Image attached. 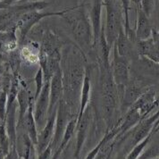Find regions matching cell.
Segmentation results:
<instances>
[{
	"instance_id": "7a4b0ae2",
	"label": "cell",
	"mask_w": 159,
	"mask_h": 159,
	"mask_svg": "<svg viewBox=\"0 0 159 159\" xmlns=\"http://www.w3.org/2000/svg\"><path fill=\"white\" fill-rule=\"evenodd\" d=\"M62 16L67 22L72 35L80 49L87 50L93 48V33L90 20L81 8L74 7L63 11Z\"/></svg>"
},
{
	"instance_id": "52a82bcc",
	"label": "cell",
	"mask_w": 159,
	"mask_h": 159,
	"mask_svg": "<svg viewBox=\"0 0 159 159\" xmlns=\"http://www.w3.org/2000/svg\"><path fill=\"white\" fill-rule=\"evenodd\" d=\"M57 15H63V11L58 12V13H44V14H41L40 12H38V11H33V12H29V13L21 15L15 22V25L16 30L20 31L19 33L20 41H22L25 39L26 35L29 33L30 30L36 25L37 22H40L45 17Z\"/></svg>"
},
{
	"instance_id": "e0dca14e",
	"label": "cell",
	"mask_w": 159,
	"mask_h": 159,
	"mask_svg": "<svg viewBox=\"0 0 159 159\" xmlns=\"http://www.w3.org/2000/svg\"><path fill=\"white\" fill-rule=\"evenodd\" d=\"M17 103L20 109V114H19V124H21L25 117V115L27 114L30 105L32 104L30 102L29 92L24 87H20L19 92L17 95Z\"/></svg>"
},
{
	"instance_id": "d4e9b609",
	"label": "cell",
	"mask_w": 159,
	"mask_h": 159,
	"mask_svg": "<svg viewBox=\"0 0 159 159\" xmlns=\"http://www.w3.org/2000/svg\"><path fill=\"white\" fill-rule=\"evenodd\" d=\"M154 15V21H155V25H154V29H156L157 31H159V1L156 3V7L155 10L153 12Z\"/></svg>"
},
{
	"instance_id": "4dcf8cb0",
	"label": "cell",
	"mask_w": 159,
	"mask_h": 159,
	"mask_svg": "<svg viewBox=\"0 0 159 159\" xmlns=\"http://www.w3.org/2000/svg\"><path fill=\"white\" fill-rule=\"evenodd\" d=\"M158 1H159V0H158Z\"/></svg>"
},
{
	"instance_id": "5b68a950",
	"label": "cell",
	"mask_w": 159,
	"mask_h": 159,
	"mask_svg": "<svg viewBox=\"0 0 159 159\" xmlns=\"http://www.w3.org/2000/svg\"><path fill=\"white\" fill-rule=\"evenodd\" d=\"M111 72L118 89H123L130 82V60L121 57L114 47V58L111 65Z\"/></svg>"
},
{
	"instance_id": "7c38bea8",
	"label": "cell",
	"mask_w": 159,
	"mask_h": 159,
	"mask_svg": "<svg viewBox=\"0 0 159 159\" xmlns=\"http://www.w3.org/2000/svg\"><path fill=\"white\" fill-rule=\"evenodd\" d=\"M154 25L152 24L150 17L145 14L141 7H138V20L135 34L138 40H146L152 37V30Z\"/></svg>"
},
{
	"instance_id": "7402d4cb",
	"label": "cell",
	"mask_w": 159,
	"mask_h": 159,
	"mask_svg": "<svg viewBox=\"0 0 159 159\" xmlns=\"http://www.w3.org/2000/svg\"><path fill=\"white\" fill-rule=\"evenodd\" d=\"M35 83H36V90H35V100L39 98V96L41 93V90L45 84V79H44V73L41 68L39 69L35 75Z\"/></svg>"
},
{
	"instance_id": "d6986e66",
	"label": "cell",
	"mask_w": 159,
	"mask_h": 159,
	"mask_svg": "<svg viewBox=\"0 0 159 159\" xmlns=\"http://www.w3.org/2000/svg\"><path fill=\"white\" fill-rule=\"evenodd\" d=\"M90 88H91V82H90V75L89 73L86 71V75L84 78V82L82 86V90H81V97H80V112L78 116V120L80 119L85 110L87 108L88 103L89 100V95H90Z\"/></svg>"
},
{
	"instance_id": "ac0fdd59",
	"label": "cell",
	"mask_w": 159,
	"mask_h": 159,
	"mask_svg": "<svg viewBox=\"0 0 159 159\" xmlns=\"http://www.w3.org/2000/svg\"><path fill=\"white\" fill-rule=\"evenodd\" d=\"M159 116V111H157L155 115L153 116H151L150 118H148L144 120L142 123L139 124V128H138L137 131L134 135V144L137 145L139 144V142L143 139L144 138L148 137V134L149 132V130H151L152 126L154 124V122L158 118Z\"/></svg>"
},
{
	"instance_id": "277c9868",
	"label": "cell",
	"mask_w": 159,
	"mask_h": 159,
	"mask_svg": "<svg viewBox=\"0 0 159 159\" xmlns=\"http://www.w3.org/2000/svg\"><path fill=\"white\" fill-rule=\"evenodd\" d=\"M104 5L107 10V22L105 25V33L108 45L112 48L119 36L122 24V16L114 0H104Z\"/></svg>"
},
{
	"instance_id": "8992f818",
	"label": "cell",
	"mask_w": 159,
	"mask_h": 159,
	"mask_svg": "<svg viewBox=\"0 0 159 159\" xmlns=\"http://www.w3.org/2000/svg\"><path fill=\"white\" fill-rule=\"evenodd\" d=\"M50 81H45L44 87L41 90V93L37 98L36 105H35V112L34 117L36 124L39 127V130H43L48 122V110L50 105Z\"/></svg>"
},
{
	"instance_id": "ffe728a7",
	"label": "cell",
	"mask_w": 159,
	"mask_h": 159,
	"mask_svg": "<svg viewBox=\"0 0 159 159\" xmlns=\"http://www.w3.org/2000/svg\"><path fill=\"white\" fill-rule=\"evenodd\" d=\"M24 123L25 128L28 131L30 139L33 141V143L38 144V135H37L36 130V121H35V117L34 115L32 114V104L30 105L29 110L27 112V114L25 115V117L22 121Z\"/></svg>"
},
{
	"instance_id": "4316f807",
	"label": "cell",
	"mask_w": 159,
	"mask_h": 159,
	"mask_svg": "<svg viewBox=\"0 0 159 159\" xmlns=\"http://www.w3.org/2000/svg\"><path fill=\"white\" fill-rule=\"evenodd\" d=\"M152 39H153V42L155 44L156 48L159 50V31H157L154 28L152 30Z\"/></svg>"
},
{
	"instance_id": "ba28073f",
	"label": "cell",
	"mask_w": 159,
	"mask_h": 159,
	"mask_svg": "<svg viewBox=\"0 0 159 159\" xmlns=\"http://www.w3.org/2000/svg\"><path fill=\"white\" fill-rule=\"evenodd\" d=\"M64 98V85H63V72L60 68L56 72L50 81V105L48 116L57 110L58 105Z\"/></svg>"
},
{
	"instance_id": "2e32d148",
	"label": "cell",
	"mask_w": 159,
	"mask_h": 159,
	"mask_svg": "<svg viewBox=\"0 0 159 159\" xmlns=\"http://www.w3.org/2000/svg\"><path fill=\"white\" fill-rule=\"evenodd\" d=\"M89 122V107H87L82 117L79 120H77V142H76L77 147H76V153H75L76 157H78L79 153L80 152L81 147L83 145L84 139L86 137Z\"/></svg>"
},
{
	"instance_id": "6da1fadb",
	"label": "cell",
	"mask_w": 159,
	"mask_h": 159,
	"mask_svg": "<svg viewBox=\"0 0 159 159\" xmlns=\"http://www.w3.org/2000/svg\"><path fill=\"white\" fill-rule=\"evenodd\" d=\"M83 55L80 48L76 49L75 47H72L70 51H68V56L65 61L66 65H64L65 68H61L64 85L63 99L69 107L71 113L73 109L74 111L77 110L78 113L80 112L81 90L86 75V70L81 60V58H84Z\"/></svg>"
},
{
	"instance_id": "f1b7e54d",
	"label": "cell",
	"mask_w": 159,
	"mask_h": 159,
	"mask_svg": "<svg viewBox=\"0 0 159 159\" xmlns=\"http://www.w3.org/2000/svg\"><path fill=\"white\" fill-rule=\"evenodd\" d=\"M22 1H28L29 2V1H38V0H22Z\"/></svg>"
},
{
	"instance_id": "44dd1931",
	"label": "cell",
	"mask_w": 159,
	"mask_h": 159,
	"mask_svg": "<svg viewBox=\"0 0 159 159\" xmlns=\"http://www.w3.org/2000/svg\"><path fill=\"white\" fill-rule=\"evenodd\" d=\"M77 120H78V118H76V119H73V118H72V119H71V120L69 121V123L67 124V127H66V129H65L63 139H62V141H61V145H60V147H59V148H58L57 152L55 154L54 158H57V157L60 154V152L65 148V147L66 146V144H67L68 141L70 140V139H71V137L72 136V134H73L75 125H77Z\"/></svg>"
},
{
	"instance_id": "3957f363",
	"label": "cell",
	"mask_w": 159,
	"mask_h": 159,
	"mask_svg": "<svg viewBox=\"0 0 159 159\" xmlns=\"http://www.w3.org/2000/svg\"><path fill=\"white\" fill-rule=\"evenodd\" d=\"M100 75L102 109L106 119L109 120L116 111L119 98V90L113 79L111 68L107 69L101 67Z\"/></svg>"
},
{
	"instance_id": "4fadbf2b",
	"label": "cell",
	"mask_w": 159,
	"mask_h": 159,
	"mask_svg": "<svg viewBox=\"0 0 159 159\" xmlns=\"http://www.w3.org/2000/svg\"><path fill=\"white\" fill-rule=\"evenodd\" d=\"M57 110L53 112L51 115L48 116V119L46 126L44 129L40 131V135L38 138V148L39 154H42L48 148L51 140V138L53 136V131H54V126L56 124L57 120Z\"/></svg>"
},
{
	"instance_id": "603a6c76",
	"label": "cell",
	"mask_w": 159,
	"mask_h": 159,
	"mask_svg": "<svg viewBox=\"0 0 159 159\" xmlns=\"http://www.w3.org/2000/svg\"><path fill=\"white\" fill-rule=\"evenodd\" d=\"M156 7V1L155 0H141L140 7L145 12V14L148 16H151Z\"/></svg>"
},
{
	"instance_id": "8fae6325",
	"label": "cell",
	"mask_w": 159,
	"mask_h": 159,
	"mask_svg": "<svg viewBox=\"0 0 159 159\" xmlns=\"http://www.w3.org/2000/svg\"><path fill=\"white\" fill-rule=\"evenodd\" d=\"M144 86L140 81L137 80H130V82L124 87L123 91V106L124 107L130 108L132 105L137 101L144 93L146 90H143Z\"/></svg>"
},
{
	"instance_id": "484cf974",
	"label": "cell",
	"mask_w": 159,
	"mask_h": 159,
	"mask_svg": "<svg viewBox=\"0 0 159 159\" xmlns=\"http://www.w3.org/2000/svg\"><path fill=\"white\" fill-rule=\"evenodd\" d=\"M103 147L100 148V150L98 151V154L97 155V157H95L94 159H107V157H108V154L110 150H111V148H110V147L103 148Z\"/></svg>"
},
{
	"instance_id": "9a60e30c",
	"label": "cell",
	"mask_w": 159,
	"mask_h": 159,
	"mask_svg": "<svg viewBox=\"0 0 159 159\" xmlns=\"http://www.w3.org/2000/svg\"><path fill=\"white\" fill-rule=\"evenodd\" d=\"M114 47L116 48L118 54L121 57L128 58L129 60L133 57V54L135 52L134 48H136L135 44L133 43L128 38V36L125 34L124 28L121 30V31L119 33V36L117 38Z\"/></svg>"
},
{
	"instance_id": "9c48e42d",
	"label": "cell",
	"mask_w": 159,
	"mask_h": 159,
	"mask_svg": "<svg viewBox=\"0 0 159 159\" xmlns=\"http://www.w3.org/2000/svg\"><path fill=\"white\" fill-rule=\"evenodd\" d=\"M104 5V0H93L92 7L90 10L89 20L91 23L92 33H93V48H98L100 39L103 24L101 22L102 7Z\"/></svg>"
},
{
	"instance_id": "5bb4252c",
	"label": "cell",
	"mask_w": 159,
	"mask_h": 159,
	"mask_svg": "<svg viewBox=\"0 0 159 159\" xmlns=\"http://www.w3.org/2000/svg\"><path fill=\"white\" fill-rule=\"evenodd\" d=\"M137 53L148 59L153 61L154 63L159 64V50L156 48L155 44L153 42L152 37L146 40H138L135 44Z\"/></svg>"
},
{
	"instance_id": "30bf717a",
	"label": "cell",
	"mask_w": 159,
	"mask_h": 159,
	"mask_svg": "<svg viewBox=\"0 0 159 159\" xmlns=\"http://www.w3.org/2000/svg\"><path fill=\"white\" fill-rule=\"evenodd\" d=\"M72 115L69 107L65 103L64 99H62L58 105L57 114V120H56V132L54 136L53 144L54 147H57L60 143V138L63 136L64 131L67 127V123L69 121V117Z\"/></svg>"
},
{
	"instance_id": "f546056e",
	"label": "cell",
	"mask_w": 159,
	"mask_h": 159,
	"mask_svg": "<svg viewBox=\"0 0 159 159\" xmlns=\"http://www.w3.org/2000/svg\"><path fill=\"white\" fill-rule=\"evenodd\" d=\"M88 0H84V1H83V3H82V5H83V4H84V3H86V2H87Z\"/></svg>"
},
{
	"instance_id": "cb8c5ba5",
	"label": "cell",
	"mask_w": 159,
	"mask_h": 159,
	"mask_svg": "<svg viewBox=\"0 0 159 159\" xmlns=\"http://www.w3.org/2000/svg\"><path fill=\"white\" fill-rule=\"evenodd\" d=\"M149 139H150V137H149V136H148L147 139H144L141 143L136 145V147L133 148V150H132L131 153H130V155L128 156L127 159H137L138 157H139V154L141 153V151L143 150V148H145V146L148 144V142Z\"/></svg>"
},
{
	"instance_id": "83f0119b",
	"label": "cell",
	"mask_w": 159,
	"mask_h": 159,
	"mask_svg": "<svg viewBox=\"0 0 159 159\" xmlns=\"http://www.w3.org/2000/svg\"><path fill=\"white\" fill-rule=\"evenodd\" d=\"M17 158H18L17 154L15 153V149H13L12 152H11V154H9V155H8L7 159H17Z\"/></svg>"
}]
</instances>
